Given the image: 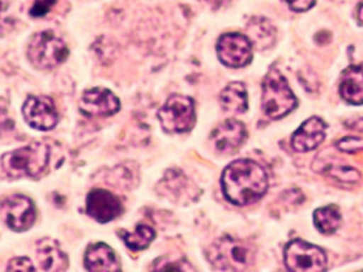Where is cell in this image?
Wrapping results in <instances>:
<instances>
[{
	"instance_id": "obj_1",
	"label": "cell",
	"mask_w": 363,
	"mask_h": 272,
	"mask_svg": "<svg viewBox=\"0 0 363 272\" xmlns=\"http://www.w3.org/2000/svg\"><path fill=\"white\" fill-rule=\"evenodd\" d=\"M225 198L235 205H248L258 201L268 188V176L261 164L250 159L230 163L221 176Z\"/></svg>"
},
{
	"instance_id": "obj_2",
	"label": "cell",
	"mask_w": 363,
	"mask_h": 272,
	"mask_svg": "<svg viewBox=\"0 0 363 272\" xmlns=\"http://www.w3.org/2000/svg\"><path fill=\"white\" fill-rule=\"evenodd\" d=\"M48 162L50 147L43 142H37L4 153L1 157V170L11 180L21 177L37 178L45 173Z\"/></svg>"
},
{
	"instance_id": "obj_3",
	"label": "cell",
	"mask_w": 363,
	"mask_h": 272,
	"mask_svg": "<svg viewBox=\"0 0 363 272\" xmlns=\"http://www.w3.org/2000/svg\"><path fill=\"white\" fill-rule=\"evenodd\" d=\"M207 258L216 269L241 271L254 264L255 251L248 242L224 235L210 245L207 249Z\"/></svg>"
},
{
	"instance_id": "obj_4",
	"label": "cell",
	"mask_w": 363,
	"mask_h": 272,
	"mask_svg": "<svg viewBox=\"0 0 363 272\" xmlns=\"http://www.w3.org/2000/svg\"><path fill=\"white\" fill-rule=\"evenodd\" d=\"M261 103L264 113L271 119H281L296 108V98L277 68H271L264 78Z\"/></svg>"
},
{
	"instance_id": "obj_5",
	"label": "cell",
	"mask_w": 363,
	"mask_h": 272,
	"mask_svg": "<svg viewBox=\"0 0 363 272\" xmlns=\"http://www.w3.org/2000/svg\"><path fill=\"white\" fill-rule=\"evenodd\" d=\"M69 51L67 44L52 31H41L30 38L27 57L38 69H52L62 64Z\"/></svg>"
},
{
	"instance_id": "obj_6",
	"label": "cell",
	"mask_w": 363,
	"mask_h": 272,
	"mask_svg": "<svg viewBox=\"0 0 363 272\" xmlns=\"http://www.w3.org/2000/svg\"><path fill=\"white\" fill-rule=\"evenodd\" d=\"M157 118L166 132L183 133L190 130L196 122L194 101L190 96L173 94L159 109Z\"/></svg>"
},
{
	"instance_id": "obj_7",
	"label": "cell",
	"mask_w": 363,
	"mask_h": 272,
	"mask_svg": "<svg viewBox=\"0 0 363 272\" xmlns=\"http://www.w3.org/2000/svg\"><path fill=\"white\" fill-rule=\"evenodd\" d=\"M284 259L286 268L294 272H319L326 269L325 251L302 239H294L286 245Z\"/></svg>"
},
{
	"instance_id": "obj_8",
	"label": "cell",
	"mask_w": 363,
	"mask_h": 272,
	"mask_svg": "<svg viewBox=\"0 0 363 272\" xmlns=\"http://www.w3.org/2000/svg\"><path fill=\"white\" fill-rule=\"evenodd\" d=\"M252 41L240 33L223 34L217 41L218 60L231 68H241L252 58Z\"/></svg>"
},
{
	"instance_id": "obj_9",
	"label": "cell",
	"mask_w": 363,
	"mask_h": 272,
	"mask_svg": "<svg viewBox=\"0 0 363 272\" xmlns=\"http://www.w3.org/2000/svg\"><path fill=\"white\" fill-rule=\"evenodd\" d=\"M1 217L10 230L17 232L26 231L35 221L34 203L21 194L10 196L1 204Z\"/></svg>"
},
{
	"instance_id": "obj_10",
	"label": "cell",
	"mask_w": 363,
	"mask_h": 272,
	"mask_svg": "<svg viewBox=\"0 0 363 272\" xmlns=\"http://www.w3.org/2000/svg\"><path fill=\"white\" fill-rule=\"evenodd\" d=\"M23 116L27 125L37 130H51L58 122V113L51 98L28 96L23 105Z\"/></svg>"
},
{
	"instance_id": "obj_11",
	"label": "cell",
	"mask_w": 363,
	"mask_h": 272,
	"mask_svg": "<svg viewBox=\"0 0 363 272\" xmlns=\"http://www.w3.org/2000/svg\"><path fill=\"white\" fill-rule=\"evenodd\" d=\"M123 211L118 196L104 188H94L86 196V212L98 222H109Z\"/></svg>"
},
{
	"instance_id": "obj_12",
	"label": "cell",
	"mask_w": 363,
	"mask_h": 272,
	"mask_svg": "<svg viewBox=\"0 0 363 272\" xmlns=\"http://www.w3.org/2000/svg\"><path fill=\"white\" fill-rule=\"evenodd\" d=\"M119 108V99L106 88L86 89L79 101V110L86 116H112Z\"/></svg>"
},
{
	"instance_id": "obj_13",
	"label": "cell",
	"mask_w": 363,
	"mask_h": 272,
	"mask_svg": "<svg viewBox=\"0 0 363 272\" xmlns=\"http://www.w3.org/2000/svg\"><path fill=\"white\" fill-rule=\"evenodd\" d=\"M245 137V126L235 119H227L211 132L210 142L216 152L221 154H231L244 143Z\"/></svg>"
},
{
	"instance_id": "obj_14",
	"label": "cell",
	"mask_w": 363,
	"mask_h": 272,
	"mask_svg": "<svg viewBox=\"0 0 363 272\" xmlns=\"http://www.w3.org/2000/svg\"><path fill=\"white\" fill-rule=\"evenodd\" d=\"M326 125L322 119L312 116L306 119L292 135L291 144L294 150L305 153L316 149L325 139Z\"/></svg>"
},
{
	"instance_id": "obj_15",
	"label": "cell",
	"mask_w": 363,
	"mask_h": 272,
	"mask_svg": "<svg viewBox=\"0 0 363 272\" xmlns=\"http://www.w3.org/2000/svg\"><path fill=\"white\" fill-rule=\"evenodd\" d=\"M37 259L43 271H64L68 266L67 255L51 238H43L37 242Z\"/></svg>"
},
{
	"instance_id": "obj_16",
	"label": "cell",
	"mask_w": 363,
	"mask_h": 272,
	"mask_svg": "<svg viewBox=\"0 0 363 272\" xmlns=\"http://www.w3.org/2000/svg\"><path fill=\"white\" fill-rule=\"evenodd\" d=\"M84 265L88 271H118L121 269V265L118 262V258L115 252L104 242H96L94 245H89L85 256H84Z\"/></svg>"
},
{
	"instance_id": "obj_17",
	"label": "cell",
	"mask_w": 363,
	"mask_h": 272,
	"mask_svg": "<svg viewBox=\"0 0 363 272\" xmlns=\"http://www.w3.org/2000/svg\"><path fill=\"white\" fill-rule=\"evenodd\" d=\"M339 92L352 105L363 103V65H350L343 71Z\"/></svg>"
},
{
	"instance_id": "obj_18",
	"label": "cell",
	"mask_w": 363,
	"mask_h": 272,
	"mask_svg": "<svg viewBox=\"0 0 363 272\" xmlns=\"http://www.w3.org/2000/svg\"><path fill=\"white\" fill-rule=\"evenodd\" d=\"M220 103L224 110L231 113H244L248 109L247 89L242 82L228 84L220 94Z\"/></svg>"
},
{
	"instance_id": "obj_19",
	"label": "cell",
	"mask_w": 363,
	"mask_h": 272,
	"mask_svg": "<svg viewBox=\"0 0 363 272\" xmlns=\"http://www.w3.org/2000/svg\"><path fill=\"white\" fill-rule=\"evenodd\" d=\"M247 31L248 38L258 50L269 48L275 42V28L268 20L262 17L252 18L247 26Z\"/></svg>"
},
{
	"instance_id": "obj_20",
	"label": "cell",
	"mask_w": 363,
	"mask_h": 272,
	"mask_svg": "<svg viewBox=\"0 0 363 272\" xmlns=\"http://www.w3.org/2000/svg\"><path fill=\"white\" fill-rule=\"evenodd\" d=\"M313 222L322 234H333L342 222L340 211L336 205L320 207L313 212Z\"/></svg>"
},
{
	"instance_id": "obj_21",
	"label": "cell",
	"mask_w": 363,
	"mask_h": 272,
	"mask_svg": "<svg viewBox=\"0 0 363 272\" xmlns=\"http://www.w3.org/2000/svg\"><path fill=\"white\" fill-rule=\"evenodd\" d=\"M125 245L133 251H142L150 245L155 238V231L146 224H139L132 232H121Z\"/></svg>"
},
{
	"instance_id": "obj_22",
	"label": "cell",
	"mask_w": 363,
	"mask_h": 272,
	"mask_svg": "<svg viewBox=\"0 0 363 272\" xmlns=\"http://www.w3.org/2000/svg\"><path fill=\"white\" fill-rule=\"evenodd\" d=\"M326 174H329L330 177L339 180V181H345V183H354L360 178V174L357 170L347 167V166H329L326 169Z\"/></svg>"
},
{
	"instance_id": "obj_23",
	"label": "cell",
	"mask_w": 363,
	"mask_h": 272,
	"mask_svg": "<svg viewBox=\"0 0 363 272\" xmlns=\"http://www.w3.org/2000/svg\"><path fill=\"white\" fill-rule=\"evenodd\" d=\"M34 265L28 258H13L7 265V271H34Z\"/></svg>"
},
{
	"instance_id": "obj_24",
	"label": "cell",
	"mask_w": 363,
	"mask_h": 272,
	"mask_svg": "<svg viewBox=\"0 0 363 272\" xmlns=\"http://www.w3.org/2000/svg\"><path fill=\"white\" fill-rule=\"evenodd\" d=\"M54 1L55 0H35V3L33 4V7L30 10V14L34 17L44 16L45 13H48V10L54 4Z\"/></svg>"
},
{
	"instance_id": "obj_25",
	"label": "cell",
	"mask_w": 363,
	"mask_h": 272,
	"mask_svg": "<svg viewBox=\"0 0 363 272\" xmlns=\"http://www.w3.org/2000/svg\"><path fill=\"white\" fill-rule=\"evenodd\" d=\"M363 144V142L360 139H356V137H347V139H342L339 143H337V147L343 152H353V150H357L360 149V146Z\"/></svg>"
},
{
	"instance_id": "obj_26",
	"label": "cell",
	"mask_w": 363,
	"mask_h": 272,
	"mask_svg": "<svg viewBox=\"0 0 363 272\" xmlns=\"http://www.w3.org/2000/svg\"><path fill=\"white\" fill-rule=\"evenodd\" d=\"M285 3L291 10L301 13L309 10L315 4V0H285Z\"/></svg>"
},
{
	"instance_id": "obj_27",
	"label": "cell",
	"mask_w": 363,
	"mask_h": 272,
	"mask_svg": "<svg viewBox=\"0 0 363 272\" xmlns=\"http://www.w3.org/2000/svg\"><path fill=\"white\" fill-rule=\"evenodd\" d=\"M356 17H357V21L363 26V1L357 6V13H356Z\"/></svg>"
},
{
	"instance_id": "obj_28",
	"label": "cell",
	"mask_w": 363,
	"mask_h": 272,
	"mask_svg": "<svg viewBox=\"0 0 363 272\" xmlns=\"http://www.w3.org/2000/svg\"><path fill=\"white\" fill-rule=\"evenodd\" d=\"M207 1H211L214 6H218V3H221L223 0H207Z\"/></svg>"
}]
</instances>
